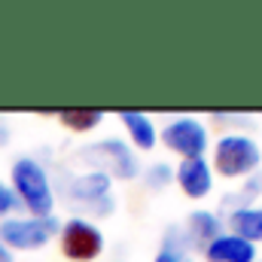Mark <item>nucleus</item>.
Segmentation results:
<instances>
[{"instance_id": "1", "label": "nucleus", "mask_w": 262, "mask_h": 262, "mask_svg": "<svg viewBox=\"0 0 262 262\" xmlns=\"http://www.w3.org/2000/svg\"><path fill=\"white\" fill-rule=\"evenodd\" d=\"M12 192L31 210V216H52V186L37 159H18L12 165Z\"/></svg>"}, {"instance_id": "2", "label": "nucleus", "mask_w": 262, "mask_h": 262, "mask_svg": "<svg viewBox=\"0 0 262 262\" xmlns=\"http://www.w3.org/2000/svg\"><path fill=\"white\" fill-rule=\"evenodd\" d=\"M67 204L82 210V213H92V216H107L113 213L116 201L110 192V177L101 174V171H89V174H79L67 183Z\"/></svg>"}, {"instance_id": "3", "label": "nucleus", "mask_w": 262, "mask_h": 262, "mask_svg": "<svg viewBox=\"0 0 262 262\" xmlns=\"http://www.w3.org/2000/svg\"><path fill=\"white\" fill-rule=\"evenodd\" d=\"M79 159L89 162V165H95V171L107 174L110 180H113V177H119V180H134V177L140 174L137 156L131 152L122 140H116V137H107V140H98V143L85 146Z\"/></svg>"}, {"instance_id": "4", "label": "nucleus", "mask_w": 262, "mask_h": 262, "mask_svg": "<svg viewBox=\"0 0 262 262\" xmlns=\"http://www.w3.org/2000/svg\"><path fill=\"white\" fill-rule=\"evenodd\" d=\"M259 165V146L247 134H226L216 140L213 149V168L223 177H250V171Z\"/></svg>"}, {"instance_id": "5", "label": "nucleus", "mask_w": 262, "mask_h": 262, "mask_svg": "<svg viewBox=\"0 0 262 262\" xmlns=\"http://www.w3.org/2000/svg\"><path fill=\"white\" fill-rule=\"evenodd\" d=\"M52 235H58L55 216H12L0 223V241L15 250H37Z\"/></svg>"}, {"instance_id": "6", "label": "nucleus", "mask_w": 262, "mask_h": 262, "mask_svg": "<svg viewBox=\"0 0 262 262\" xmlns=\"http://www.w3.org/2000/svg\"><path fill=\"white\" fill-rule=\"evenodd\" d=\"M104 250V235L98 226L85 223V220H70L61 226V253L73 262H92L101 256Z\"/></svg>"}, {"instance_id": "7", "label": "nucleus", "mask_w": 262, "mask_h": 262, "mask_svg": "<svg viewBox=\"0 0 262 262\" xmlns=\"http://www.w3.org/2000/svg\"><path fill=\"white\" fill-rule=\"evenodd\" d=\"M162 140L168 149H174L183 159H204V149H207V131L192 116L171 119L162 131Z\"/></svg>"}, {"instance_id": "8", "label": "nucleus", "mask_w": 262, "mask_h": 262, "mask_svg": "<svg viewBox=\"0 0 262 262\" xmlns=\"http://www.w3.org/2000/svg\"><path fill=\"white\" fill-rule=\"evenodd\" d=\"M174 180L189 198H204L213 186V168L204 159H183L180 168L174 171Z\"/></svg>"}, {"instance_id": "9", "label": "nucleus", "mask_w": 262, "mask_h": 262, "mask_svg": "<svg viewBox=\"0 0 262 262\" xmlns=\"http://www.w3.org/2000/svg\"><path fill=\"white\" fill-rule=\"evenodd\" d=\"M207 262H256V247L232 232H223L204 247Z\"/></svg>"}, {"instance_id": "10", "label": "nucleus", "mask_w": 262, "mask_h": 262, "mask_svg": "<svg viewBox=\"0 0 262 262\" xmlns=\"http://www.w3.org/2000/svg\"><path fill=\"white\" fill-rule=\"evenodd\" d=\"M220 229H223V223L216 220V213H210V210H195V213L186 220V229H183V232H186L189 247L195 244V247L204 250L213 238H220V235H223Z\"/></svg>"}, {"instance_id": "11", "label": "nucleus", "mask_w": 262, "mask_h": 262, "mask_svg": "<svg viewBox=\"0 0 262 262\" xmlns=\"http://www.w3.org/2000/svg\"><path fill=\"white\" fill-rule=\"evenodd\" d=\"M229 229L232 235L256 244L262 241V207H238L229 213Z\"/></svg>"}, {"instance_id": "12", "label": "nucleus", "mask_w": 262, "mask_h": 262, "mask_svg": "<svg viewBox=\"0 0 262 262\" xmlns=\"http://www.w3.org/2000/svg\"><path fill=\"white\" fill-rule=\"evenodd\" d=\"M119 119H122V125L128 128V134H131V140H134L137 149H152V146H156V125H152L149 116L134 113V110H122Z\"/></svg>"}, {"instance_id": "13", "label": "nucleus", "mask_w": 262, "mask_h": 262, "mask_svg": "<svg viewBox=\"0 0 262 262\" xmlns=\"http://www.w3.org/2000/svg\"><path fill=\"white\" fill-rule=\"evenodd\" d=\"M58 119H61V125H67L70 131H92L95 125H101L104 113H101V110H61Z\"/></svg>"}, {"instance_id": "14", "label": "nucleus", "mask_w": 262, "mask_h": 262, "mask_svg": "<svg viewBox=\"0 0 262 262\" xmlns=\"http://www.w3.org/2000/svg\"><path fill=\"white\" fill-rule=\"evenodd\" d=\"M143 180H146L149 189H162V186H168V183L174 180V171H171L168 165H152V168L143 174Z\"/></svg>"}, {"instance_id": "15", "label": "nucleus", "mask_w": 262, "mask_h": 262, "mask_svg": "<svg viewBox=\"0 0 262 262\" xmlns=\"http://www.w3.org/2000/svg\"><path fill=\"white\" fill-rule=\"evenodd\" d=\"M18 207H21V201L15 198V192L0 183V216H6V213H12V210H18Z\"/></svg>"}, {"instance_id": "16", "label": "nucleus", "mask_w": 262, "mask_h": 262, "mask_svg": "<svg viewBox=\"0 0 262 262\" xmlns=\"http://www.w3.org/2000/svg\"><path fill=\"white\" fill-rule=\"evenodd\" d=\"M259 189H262V177H259V174H250V177H247V183H244V189L238 192V201H241V204L247 207V201L256 195Z\"/></svg>"}, {"instance_id": "17", "label": "nucleus", "mask_w": 262, "mask_h": 262, "mask_svg": "<svg viewBox=\"0 0 262 262\" xmlns=\"http://www.w3.org/2000/svg\"><path fill=\"white\" fill-rule=\"evenodd\" d=\"M156 262H186V259H180V256H174V253H168V250H162V253L156 256Z\"/></svg>"}, {"instance_id": "18", "label": "nucleus", "mask_w": 262, "mask_h": 262, "mask_svg": "<svg viewBox=\"0 0 262 262\" xmlns=\"http://www.w3.org/2000/svg\"><path fill=\"white\" fill-rule=\"evenodd\" d=\"M0 262H12V253H9V247L0 241Z\"/></svg>"}, {"instance_id": "19", "label": "nucleus", "mask_w": 262, "mask_h": 262, "mask_svg": "<svg viewBox=\"0 0 262 262\" xmlns=\"http://www.w3.org/2000/svg\"><path fill=\"white\" fill-rule=\"evenodd\" d=\"M9 140V131H6V125H0V143H6Z\"/></svg>"}]
</instances>
